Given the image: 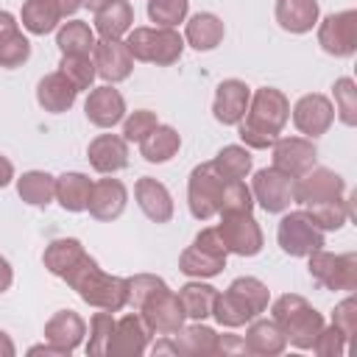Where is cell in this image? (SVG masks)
<instances>
[{
	"label": "cell",
	"mask_w": 357,
	"mask_h": 357,
	"mask_svg": "<svg viewBox=\"0 0 357 357\" xmlns=\"http://www.w3.org/2000/svg\"><path fill=\"white\" fill-rule=\"evenodd\" d=\"M287 120H290L287 95L282 89H276V86H259V89L251 92L248 112L237 123V134H240L245 148L265 151V148H271L276 142V137L282 134Z\"/></svg>",
	"instance_id": "6da1fadb"
},
{
	"label": "cell",
	"mask_w": 357,
	"mask_h": 357,
	"mask_svg": "<svg viewBox=\"0 0 357 357\" xmlns=\"http://www.w3.org/2000/svg\"><path fill=\"white\" fill-rule=\"evenodd\" d=\"M61 279H64V282L81 296V301H86L89 307L109 310V312H120V310L126 307L128 282H126L123 276L106 273L89 254H84Z\"/></svg>",
	"instance_id": "7a4b0ae2"
},
{
	"label": "cell",
	"mask_w": 357,
	"mask_h": 357,
	"mask_svg": "<svg viewBox=\"0 0 357 357\" xmlns=\"http://www.w3.org/2000/svg\"><path fill=\"white\" fill-rule=\"evenodd\" d=\"M271 318L284 332L287 343L296 349H312L318 332L324 329V315L298 293H284L271 304Z\"/></svg>",
	"instance_id": "3957f363"
},
{
	"label": "cell",
	"mask_w": 357,
	"mask_h": 357,
	"mask_svg": "<svg viewBox=\"0 0 357 357\" xmlns=\"http://www.w3.org/2000/svg\"><path fill=\"white\" fill-rule=\"evenodd\" d=\"M126 47L134 61H148L156 67H170L184 53V36L176 28H131L126 33Z\"/></svg>",
	"instance_id": "277c9868"
},
{
	"label": "cell",
	"mask_w": 357,
	"mask_h": 357,
	"mask_svg": "<svg viewBox=\"0 0 357 357\" xmlns=\"http://www.w3.org/2000/svg\"><path fill=\"white\" fill-rule=\"evenodd\" d=\"M307 268H310L312 282L324 290H343V293L357 290V254L354 251L329 254L326 248H318L307 254Z\"/></svg>",
	"instance_id": "5b68a950"
},
{
	"label": "cell",
	"mask_w": 357,
	"mask_h": 357,
	"mask_svg": "<svg viewBox=\"0 0 357 357\" xmlns=\"http://www.w3.org/2000/svg\"><path fill=\"white\" fill-rule=\"evenodd\" d=\"M223 184L226 178L215 170L212 162L195 165L187 181V206L195 220H209L220 212V198H223Z\"/></svg>",
	"instance_id": "8992f818"
},
{
	"label": "cell",
	"mask_w": 357,
	"mask_h": 357,
	"mask_svg": "<svg viewBox=\"0 0 357 357\" xmlns=\"http://www.w3.org/2000/svg\"><path fill=\"white\" fill-rule=\"evenodd\" d=\"M276 240H279L282 251L290 257H307V254L324 248V231L312 223L307 209L284 212L276 226Z\"/></svg>",
	"instance_id": "52a82bcc"
},
{
	"label": "cell",
	"mask_w": 357,
	"mask_h": 357,
	"mask_svg": "<svg viewBox=\"0 0 357 357\" xmlns=\"http://www.w3.org/2000/svg\"><path fill=\"white\" fill-rule=\"evenodd\" d=\"M226 251L237 257H257L262 251V229L251 212H223L220 223L215 226Z\"/></svg>",
	"instance_id": "ba28073f"
},
{
	"label": "cell",
	"mask_w": 357,
	"mask_h": 357,
	"mask_svg": "<svg viewBox=\"0 0 357 357\" xmlns=\"http://www.w3.org/2000/svg\"><path fill=\"white\" fill-rule=\"evenodd\" d=\"M318 45L335 59H349L357 50V11L346 8L318 22Z\"/></svg>",
	"instance_id": "9c48e42d"
},
{
	"label": "cell",
	"mask_w": 357,
	"mask_h": 357,
	"mask_svg": "<svg viewBox=\"0 0 357 357\" xmlns=\"http://www.w3.org/2000/svg\"><path fill=\"white\" fill-rule=\"evenodd\" d=\"M139 315H142V321L148 324V329L153 332V335H173V332H178L181 326H184V310H181V301H178V296L165 284V287H159L156 293H151L142 304H139V310H137Z\"/></svg>",
	"instance_id": "30bf717a"
},
{
	"label": "cell",
	"mask_w": 357,
	"mask_h": 357,
	"mask_svg": "<svg viewBox=\"0 0 357 357\" xmlns=\"http://www.w3.org/2000/svg\"><path fill=\"white\" fill-rule=\"evenodd\" d=\"M315 162H318V148L307 137H276V142L271 145V167H276L290 178H298L301 173L315 167Z\"/></svg>",
	"instance_id": "8fae6325"
},
{
	"label": "cell",
	"mask_w": 357,
	"mask_h": 357,
	"mask_svg": "<svg viewBox=\"0 0 357 357\" xmlns=\"http://www.w3.org/2000/svg\"><path fill=\"white\" fill-rule=\"evenodd\" d=\"M254 204H259L271 215H282L293 204V178L279 173L276 167H262L251 178Z\"/></svg>",
	"instance_id": "7c38bea8"
},
{
	"label": "cell",
	"mask_w": 357,
	"mask_h": 357,
	"mask_svg": "<svg viewBox=\"0 0 357 357\" xmlns=\"http://www.w3.org/2000/svg\"><path fill=\"white\" fill-rule=\"evenodd\" d=\"M346 192V181L340 173L329 170V167H310L307 173H301L298 178H293V204H318V201H329V198H340Z\"/></svg>",
	"instance_id": "4fadbf2b"
},
{
	"label": "cell",
	"mask_w": 357,
	"mask_h": 357,
	"mask_svg": "<svg viewBox=\"0 0 357 357\" xmlns=\"http://www.w3.org/2000/svg\"><path fill=\"white\" fill-rule=\"evenodd\" d=\"M290 112H293V126H296L307 139H315V137L326 134L329 126L335 123V106H332V100H329L326 95H321V92L301 95Z\"/></svg>",
	"instance_id": "5bb4252c"
},
{
	"label": "cell",
	"mask_w": 357,
	"mask_h": 357,
	"mask_svg": "<svg viewBox=\"0 0 357 357\" xmlns=\"http://www.w3.org/2000/svg\"><path fill=\"white\" fill-rule=\"evenodd\" d=\"M92 64H95V75L103 78L106 84H120L134 70V59H131L126 42L123 39H103V36L95 39Z\"/></svg>",
	"instance_id": "9a60e30c"
},
{
	"label": "cell",
	"mask_w": 357,
	"mask_h": 357,
	"mask_svg": "<svg viewBox=\"0 0 357 357\" xmlns=\"http://www.w3.org/2000/svg\"><path fill=\"white\" fill-rule=\"evenodd\" d=\"M151 329L148 324L142 321V315L134 310L123 318L114 321V332H112V340H109V349L106 354L109 357H139L148 351V340H151Z\"/></svg>",
	"instance_id": "2e32d148"
},
{
	"label": "cell",
	"mask_w": 357,
	"mask_h": 357,
	"mask_svg": "<svg viewBox=\"0 0 357 357\" xmlns=\"http://www.w3.org/2000/svg\"><path fill=\"white\" fill-rule=\"evenodd\" d=\"M84 114L98 128H114L126 117V98L120 95V89H114V84H100L89 89L84 100Z\"/></svg>",
	"instance_id": "e0dca14e"
},
{
	"label": "cell",
	"mask_w": 357,
	"mask_h": 357,
	"mask_svg": "<svg viewBox=\"0 0 357 357\" xmlns=\"http://www.w3.org/2000/svg\"><path fill=\"white\" fill-rule=\"evenodd\" d=\"M248 100H251V89L245 81L240 78H226L218 84L215 89V100H212V114L218 123L223 126H237L245 112H248Z\"/></svg>",
	"instance_id": "ac0fdd59"
},
{
	"label": "cell",
	"mask_w": 357,
	"mask_h": 357,
	"mask_svg": "<svg viewBox=\"0 0 357 357\" xmlns=\"http://www.w3.org/2000/svg\"><path fill=\"white\" fill-rule=\"evenodd\" d=\"M128 204V190L120 178H100V181H92V192H89V204H86V212L95 218V220H117L123 215Z\"/></svg>",
	"instance_id": "d6986e66"
},
{
	"label": "cell",
	"mask_w": 357,
	"mask_h": 357,
	"mask_svg": "<svg viewBox=\"0 0 357 357\" xmlns=\"http://www.w3.org/2000/svg\"><path fill=\"white\" fill-rule=\"evenodd\" d=\"M86 159L98 173L114 176L128 167V142L120 134H98L86 148Z\"/></svg>",
	"instance_id": "ffe728a7"
},
{
	"label": "cell",
	"mask_w": 357,
	"mask_h": 357,
	"mask_svg": "<svg viewBox=\"0 0 357 357\" xmlns=\"http://www.w3.org/2000/svg\"><path fill=\"white\" fill-rule=\"evenodd\" d=\"M134 198H137V206L142 209V215L153 223H167L173 218V198H170V190L151 178V176H142L137 178L134 184Z\"/></svg>",
	"instance_id": "44dd1931"
},
{
	"label": "cell",
	"mask_w": 357,
	"mask_h": 357,
	"mask_svg": "<svg viewBox=\"0 0 357 357\" xmlns=\"http://www.w3.org/2000/svg\"><path fill=\"white\" fill-rule=\"evenodd\" d=\"M84 335H86V324L73 310H59L45 324V340L59 346V349H64V351H70V354L84 343Z\"/></svg>",
	"instance_id": "7402d4cb"
},
{
	"label": "cell",
	"mask_w": 357,
	"mask_h": 357,
	"mask_svg": "<svg viewBox=\"0 0 357 357\" xmlns=\"http://www.w3.org/2000/svg\"><path fill=\"white\" fill-rule=\"evenodd\" d=\"M176 354L181 357H212L218 354V332L206 326L204 321H195L190 326H181L178 332L170 335Z\"/></svg>",
	"instance_id": "603a6c76"
},
{
	"label": "cell",
	"mask_w": 357,
	"mask_h": 357,
	"mask_svg": "<svg viewBox=\"0 0 357 357\" xmlns=\"http://www.w3.org/2000/svg\"><path fill=\"white\" fill-rule=\"evenodd\" d=\"M276 22L287 33H307L318 25V0H276Z\"/></svg>",
	"instance_id": "cb8c5ba5"
},
{
	"label": "cell",
	"mask_w": 357,
	"mask_h": 357,
	"mask_svg": "<svg viewBox=\"0 0 357 357\" xmlns=\"http://www.w3.org/2000/svg\"><path fill=\"white\" fill-rule=\"evenodd\" d=\"M245 349L259 357H273L287 349V337L273 318H254L245 329Z\"/></svg>",
	"instance_id": "d4e9b609"
},
{
	"label": "cell",
	"mask_w": 357,
	"mask_h": 357,
	"mask_svg": "<svg viewBox=\"0 0 357 357\" xmlns=\"http://www.w3.org/2000/svg\"><path fill=\"white\" fill-rule=\"evenodd\" d=\"M78 98V89L56 70V73H47L39 84H36V103L45 109V112H53V114H61V112H70L73 103Z\"/></svg>",
	"instance_id": "484cf974"
},
{
	"label": "cell",
	"mask_w": 357,
	"mask_h": 357,
	"mask_svg": "<svg viewBox=\"0 0 357 357\" xmlns=\"http://www.w3.org/2000/svg\"><path fill=\"white\" fill-rule=\"evenodd\" d=\"M226 36V25L218 14L212 11H198L187 20L184 28V42L195 50H215Z\"/></svg>",
	"instance_id": "4316f807"
},
{
	"label": "cell",
	"mask_w": 357,
	"mask_h": 357,
	"mask_svg": "<svg viewBox=\"0 0 357 357\" xmlns=\"http://www.w3.org/2000/svg\"><path fill=\"white\" fill-rule=\"evenodd\" d=\"M134 28V8L128 0H109L95 11V31L103 39H123Z\"/></svg>",
	"instance_id": "83f0119b"
},
{
	"label": "cell",
	"mask_w": 357,
	"mask_h": 357,
	"mask_svg": "<svg viewBox=\"0 0 357 357\" xmlns=\"http://www.w3.org/2000/svg\"><path fill=\"white\" fill-rule=\"evenodd\" d=\"M226 257L229 254H215V251H206L201 245H187L178 257V271L190 279H212L218 276L223 268H226Z\"/></svg>",
	"instance_id": "f1b7e54d"
},
{
	"label": "cell",
	"mask_w": 357,
	"mask_h": 357,
	"mask_svg": "<svg viewBox=\"0 0 357 357\" xmlns=\"http://www.w3.org/2000/svg\"><path fill=\"white\" fill-rule=\"evenodd\" d=\"M20 20H22V28L33 36H45L50 31L59 28V22L64 20L61 8L56 0H25L22 3V11H20Z\"/></svg>",
	"instance_id": "f546056e"
},
{
	"label": "cell",
	"mask_w": 357,
	"mask_h": 357,
	"mask_svg": "<svg viewBox=\"0 0 357 357\" xmlns=\"http://www.w3.org/2000/svg\"><path fill=\"white\" fill-rule=\"evenodd\" d=\"M89 192H92V178L89 176H84L78 170L56 176V201L61 204V209H67V212H86Z\"/></svg>",
	"instance_id": "4dcf8cb0"
},
{
	"label": "cell",
	"mask_w": 357,
	"mask_h": 357,
	"mask_svg": "<svg viewBox=\"0 0 357 357\" xmlns=\"http://www.w3.org/2000/svg\"><path fill=\"white\" fill-rule=\"evenodd\" d=\"M178 148H181L178 131H176L173 126H162V123L139 142V153H142V159L151 162V165H165V162H170V159L178 153Z\"/></svg>",
	"instance_id": "1f68e13d"
},
{
	"label": "cell",
	"mask_w": 357,
	"mask_h": 357,
	"mask_svg": "<svg viewBox=\"0 0 357 357\" xmlns=\"http://www.w3.org/2000/svg\"><path fill=\"white\" fill-rule=\"evenodd\" d=\"M178 301H181V310H184V318H192V321H204V318H212V307H215V296H218V287L206 284V282H187L184 287H178Z\"/></svg>",
	"instance_id": "d6a6232c"
},
{
	"label": "cell",
	"mask_w": 357,
	"mask_h": 357,
	"mask_svg": "<svg viewBox=\"0 0 357 357\" xmlns=\"http://www.w3.org/2000/svg\"><path fill=\"white\" fill-rule=\"evenodd\" d=\"M17 195L31 206H47L56 201V176L45 170H28L17 178Z\"/></svg>",
	"instance_id": "836d02e7"
},
{
	"label": "cell",
	"mask_w": 357,
	"mask_h": 357,
	"mask_svg": "<svg viewBox=\"0 0 357 357\" xmlns=\"http://www.w3.org/2000/svg\"><path fill=\"white\" fill-rule=\"evenodd\" d=\"M84 254H86V251H84L81 240H75V237H56V240L47 243V248H45V254H42V262H45V268H47L53 276L61 279Z\"/></svg>",
	"instance_id": "e575fe53"
},
{
	"label": "cell",
	"mask_w": 357,
	"mask_h": 357,
	"mask_svg": "<svg viewBox=\"0 0 357 357\" xmlns=\"http://www.w3.org/2000/svg\"><path fill=\"white\" fill-rule=\"evenodd\" d=\"M212 318H215L220 326H226V329H237V326H245L248 321H254L257 315L251 312V307H248L237 293H231V290L226 287L223 293L215 296Z\"/></svg>",
	"instance_id": "d590c367"
},
{
	"label": "cell",
	"mask_w": 357,
	"mask_h": 357,
	"mask_svg": "<svg viewBox=\"0 0 357 357\" xmlns=\"http://www.w3.org/2000/svg\"><path fill=\"white\" fill-rule=\"evenodd\" d=\"M307 215L312 218V223L321 231H337L346 226V220L351 218V201L349 198H329V201H318L307 206Z\"/></svg>",
	"instance_id": "8d00e7d4"
},
{
	"label": "cell",
	"mask_w": 357,
	"mask_h": 357,
	"mask_svg": "<svg viewBox=\"0 0 357 357\" xmlns=\"http://www.w3.org/2000/svg\"><path fill=\"white\" fill-rule=\"evenodd\" d=\"M215 170L223 176V178H231V181H245V176L251 173L254 167V159H251V151L245 145H226L218 151V156L212 159Z\"/></svg>",
	"instance_id": "74e56055"
},
{
	"label": "cell",
	"mask_w": 357,
	"mask_h": 357,
	"mask_svg": "<svg viewBox=\"0 0 357 357\" xmlns=\"http://www.w3.org/2000/svg\"><path fill=\"white\" fill-rule=\"evenodd\" d=\"M56 45H59L61 53H84V56H89L92 47H95V31L81 20L61 22L59 31H56Z\"/></svg>",
	"instance_id": "f35d334b"
},
{
	"label": "cell",
	"mask_w": 357,
	"mask_h": 357,
	"mask_svg": "<svg viewBox=\"0 0 357 357\" xmlns=\"http://www.w3.org/2000/svg\"><path fill=\"white\" fill-rule=\"evenodd\" d=\"M59 73L78 89H92V81H95V64L89 56L84 53H61V61H59Z\"/></svg>",
	"instance_id": "ab89813d"
},
{
	"label": "cell",
	"mask_w": 357,
	"mask_h": 357,
	"mask_svg": "<svg viewBox=\"0 0 357 357\" xmlns=\"http://www.w3.org/2000/svg\"><path fill=\"white\" fill-rule=\"evenodd\" d=\"M332 95H335V114L343 126H357V84L354 78L343 75L332 84Z\"/></svg>",
	"instance_id": "60d3db41"
},
{
	"label": "cell",
	"mask_w": 357,
	"mask_h": 357,
	"mask_svg": "<svg viewBox=\"0 0 357 357\" xmlns=\"http://www.w3.org/2000/svg\"><path fill=\"white\" fill-rule=\"evenodd\" d=\"M114 312L109 310H100L89 318V340H86V354L89 357H106V349H109V340H112V332H114Z\"/></svg>",
	"instance_id": "b9f144b4"
},
{
	"label": "cell",
	"mask_w": 357,
	"mask_h": 357,
	"mask_svg": "<svg viewBox=\"0 0 357 357\" xmlns=\"http://www.w3.org/2000/svg\"><path fill=\"white\" fill-rule=\"evenodd\" d=\"M229 290H231V293H237V296L251 307V312H254V315H259V312H265V310H268L271 293H268V284H265V282H259L257 276H237V279L229 284Z\"/></svg>",
	"instance_id": "7bdbcfd3"
},
{
	"label": "cell",
	"mask_w": 357,
	"mask_h": 357,
	"mask_svg": "<svg viewBox=\"0 0 357 357\" xmlns=\"http://www.w3.org/2000/svg\"><path fill=\"white\" fill-rule=\"evenodd\" d=\"M190 0H148V17L159 28H176L187 20Z\"/></svg>",
	"instance_id": "ee69618b"
},
{
	"label": "cell",
	"mask_w": 357,
	"mask_h": 357,
	"mask_svg": "<svg viewBox=\"0 0 357 357\" xmlns=\"http://www.w3.org/2000/svg\"><path fill=\"white\" fill-rule=\"evenodd\" d=\"M28 59H31V42L22 31H14L11 36L0 39V67L14 70V67H22Z\"/></svg>",
	"instance_id": "f6af8a7d"
},
{
	"label": "cell",
	"mask_w": 357,
	"mask_h": 357,
	"mask_svg": "<svg viewBox=\"0 0 357 357\" xmlns=\"http://www.w3.org/2000/svg\"><path fill=\"white\" fill-rule=\"evenodd\" d=\"M254 209V195H251V187L245 181H231L226 178L223 184V198H220V212H251Z\"/></svg>",
	"instance_id": "bcb514c9"
},
{
	"label": "cell",
	"mask_w": 357,
	"mask_h": 357,
	"mask_svg": "<svg viewBox=\"0 0 357 357\" xmlns=\"http://www.w3.org/2000/svg\"><path fill=\"white\" fill-rule=\"evenodd\" d=\"M159 126L156 112L151 109H137L128 117H123V139L126 142H142L153 128Z\"/></svg>",
	"instance_id": "7dc6e473"
},
{
	"label": "cell",
	"mask_w": 357,
	"mask_h": 357,
	"mask_svg": "<svg viewBox=\"0 0 357 357\" xmlns=\"http://www.w3.org/2000/svg\"><path fill=\"white\" fill-rule=\"evenodd\" d=\"M126 282H128L126 307H131V310H139V304H142L151 293H156L159 287L167 284L162 276H153V273H137V276H131V279H126Z\"/></svg>",
	"instance_id": "c3c4849f"
},
{
	"label": "cell",
	"mask_w": 357,
	"mask_h": 357,
	"mask_svg": "<svg viewBox=\"0 0 357 357\" xmlns=\"http://www.w3.org/2000/svg\"><path fill=\"white\" fill-rule=\"evenodd\" d=\"M346 337L340 335V329L337 326H326L324 324V329L318 332V337H315V343H312V351L318 354V357H343L346 354Z\"/></svg>",
	"instance_id": "681fc988"
},
{
	"label": "cell",
	"mask_w": 357,
	"mask_h": 357,
	"mask_svg": "<svg viewBox=\"0 0 357 357\" xmlns=\"http://www.w3.org/2000/svg\"><path fill=\"white\" fill-rule=\"evenodd\" d=\"M332 326H337L340 335H343L346 340H351V335L357 332V298H354V296H346V298L335 307V312H332Z\"/></svg>",
	"instance_id": "f907efd6"
},
{
	"label": "cell",
	"mask_w": 357,
	"mask_h": 357,
	"mask_svg": "<svg viewBox=\"0 0 357 357\" xmlns=\"http://www.w3.org/2000/svg\"><path fill=\"white\" fill-rule=\"evenodd\" d=\"M192 243H195V245H201V248H206V251H215V254H229L215 226H209V229H201V231L195 234V240H192Z\"/></svg>",
	"instance_id": "816d5d0a"
},
{
	"label": "cell",
	"mask_w": 357,
	"mask_h": 357,
	"mask_svg": "<svg viewBox=\"0 0 357 357\" xmlns=\"http://www.w3.org/2000/svg\"><path fill=\"white\" fill-rule=\"evenodd\" d=\"M248 351L245 349V340H240L237 335H218V354H243Z\"/></svg>",
	"instance_id": "f5cc1de1"
},
{
	"label": "cell",
	"mask_w": 357,
	"mask_h": 357,
	"mask_svg": "<svg viewBox=\"0 0 357 357\" xmlns=\"http://www.w3.org/2000/svg\"><path fill=\"white\" fill-rule=\"evenodd\" d=\"M14 31H20V22H17V17H14L11 11H0V39L11 36Z\"/></svg>",
	"instance_id": "db71d44e"
},
{
	"label": "cell",
	"mask_w": 357,
	"mask_h": 357,
	"mask_svg": "<svg viewBox=\"0 0 357 357\" xmlns=\"http://www.w3.org/2000/svg\"><path fill=\"white\" fill-rule=\"evenodd\" d=\"M28 354H47V357H70V351H64V349H59V346H53V343H39V346H31L28 349Z\"/></svg>",
	"instance_id": "11a10c76"
},
{
	"label": "cell",
	"mask_w": 357,
	"mask_h": 357,
	"mask_svg": "<svg viewBox=\"0 0 357 357\" xmlns=\"http://www.w3.org/2000/svg\"><path fill=\"white\" fill-rule=\"evenodd\" d=\"M11 282H14V271H11L8 259L0 257V293H6V290L11 287Z\"/></svg>",
	"instance_id": "9f6ffc18"
},
{
	"label": "cell",
	"mask_w": 357,
	"mask_h": 357,
	"mask_svg": "<svg viewBox=\"0 0 357 357\" xmlns=\"http://www.w3.org/2000/svg\"><path fill=\"white\" fill-rule=\"evenodd\" d=\"M11 181H14V165H11V159L0 156V190L8 187Z\"/></svg>",
	"instance_id": "6f0895ef"
},
{
	"label": "cell",
	"mask_w": 357,
	"mask_h": 357,
	"mask_svg": "<svg viewBox=\"0 0 357 357\" xmlns=\"http://www.w3.org/2000/svg\"><path fill=\"white\" fill-rule=\"evenodd\" d=\"M151 351H153V354H176V346H173L170 335H165V340H159V343H156Z\"/></svg>",
	"instance_id": "680465c9"
},
{
	"label": "cell",
	"mask_w": 357,
	"mask_h": 357,
	"mask_svg": "<svg viewBox=\"0 0 357 357\" xmlns=\"http://www.w3.org/2000/svg\"><path fill=\"white\" fill-rule=\"evenodd\" d=\"M14 354H17V349H14L11 337L6 332H0V357H14Z\"/></svg>",
	"instance_id": "91938a15"
},
{
	"label": "cell",
	"mask_w": 357,
	"mask_h": 357,
	"mask_svg": "<svg viewBox=\"0 0 357 357\" xmlns=\"http://www.w3.org/2000/svg\"><path fill=\"white\" fill-rule=\"evenodd\" d=\"M56 3H59V8H61L64 17H73L81 8V0H56Z\"/></svg>",
	"instance_id": "94428289"
},
{
	"label": "cell",
	"mask_w": 357,
	"mask_h": 357,
	"mask_svg": "<svg viewBox=\"0 0 357 357\" xmlns=\"http://www.w3.org/2000/svg\"><path fill=\"white\" fill-rule=\"evenodd\" d=\"M109 0H81V6L84 8H89V11H98V8H103Z\"/></svg>",
	"instance_id": "6125c7cd"
}]
</instances>
